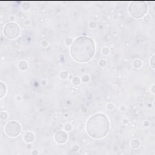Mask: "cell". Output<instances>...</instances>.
<instances>
[{"instance_id": "cell-3", "label": "cell", "mask_w": 155, "mask_h": 155, "mask_svg": "<svg viewBox=\"0 0 155 155\" xmlns=\"http://www.w3.org/2000/svg\"><path fill=\"white\" fill-rule=\"evenodd\" d=\"M147 6L143 1L133 2L129 6V12L134 18L142 17L147 12Z\"/></svg>"}, {"instance_id": "cell-5", "label": "cell", "mask_w": 155, "mask_h": 155, "mask_svg": "<svg viewBox=\"0 0 155 155\" xmlns=\"http://www.w3.org/2000/svg\"><path fill=\"white\" fill-rule=\"evenodd\" d=\"M20 130V125L15 121L9 122L5 126V133L11 137H15L18 135Z\"/></svg>"}, {"instance_id": "cell-7", "label": "cell", "mask_w": 155, "mask_h": 155, "mask_svg": "<svg viewBox=\"0 0 155 155\" xmlns=\"http://www.w3.org/2000/svg\"><path fill=\"white\" fill-rule=\"evenodd\" d=\"M153 60H154V56H153V57L152 58V62H153V63H152V64H153V65H152V66H153V67H154V65H153V64H154V61H153Z\"/></svg>"}, {"instance_id": "cell-6", "label": "cell", "mask_w": 155, "mask_h": 155, "mask_svg": "<svg viewBox=\"0 0 155 155\" xmlns=\"http://www.w3.org/2000/svg\"><path fill=\"white\" fill-rule=\"evenodd\" d=\"M61 131L58 133L56 134V140L58 142H59V143H62V142H64L66 140V139L65 138H62V137H67V135L65 133H64L62 136H61Z\"/></svg>"}, {"instance_id": "cell-1", "label": "cell", "mask_w": 155, "mask_h": 155, "mask_svg": "<svg viewBox=\"0 0 155 155\" xmlns=\"http://www.w3.org/2000/svg\"><path fill=\"white\" fill-rule=\"evenodd\" d=\"M95 45L93 40L88 37L81 36L73 42L70 53L71 57L79 62H86L94 56Z\"/></svg>"}, {"instance_id": "cell-4", "label": "cell", "mask_w": 155, "mask_h": 155, "mask_svg": "<svg viewBox=\"0 0 155 155\" xmlns=\"http://www.w3.org/2000/svg\"><path fill=\"white\" fill-rule=\"evenodd\" d=\"M19 27L15 23H8L4 27V35L8 39H14L16 38L19 35Z\"/></svg>"}, {"instance_id": "cell-2", "label": "cell", "mask_w": 155, "mask_h": 155, "mask_svg": "<svg viewBox=\"0 0 155 155\" xmlns=\"http://www.w3.org/2000/svg\"><path fill=\"white\" fill-rule=\"evenodd\" d=\"M109 130V122L107 117L102 114H96L91 116L87 124L88 134L95 139L104 137Z\"/></svg>"}]
</instances>
